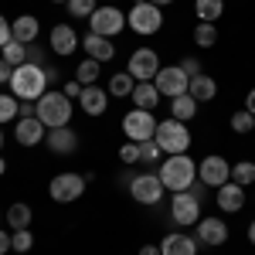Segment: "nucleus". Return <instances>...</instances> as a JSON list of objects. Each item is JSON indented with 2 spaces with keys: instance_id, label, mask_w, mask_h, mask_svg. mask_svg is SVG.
I'll return each mask as SVG.
<instances>
[{
  "instance_id": "1",
  "label": "nucleus",
  "mask_w": 255,
  "mask_h": 255,
  "mask_svg": "<svg viewBox=\"0 0 255 255\" xmlns=\"http://www.w3.org/2000/svg\"><path fill=\"white\" fill-rule=\"evenodd\" d=\"M48 68L41 65H20L14 68V79H10V96H17L20 102H38L48 92Z\"/></svg>"
},
{
  "instance_id": "2",
  "label": "nucleus",
  "mask_w": 255,
  "mask_h": 255,
  "mask_svg": "<svg viewBox=\"0 0 255 255\" xmlns=\"http://www.w3.org/2000/svg\"><path fill=\"white\" fill-rule=\"evenodd\" d=\"M157 177L163 180V187L167 191H187L191 184L197 180V163L191 157H184V153H174V157H167L163 163H160Z\"/></svg>"
},
{
  "instance_id": "3",
  "label": "nucleus",
  "mask_w": 255,
  "mask_h": 255,
  "mask_svg": "<svg viewBox=\"0 0 255 255\" xmlns=\"http://www.w3.org/2000/svg\"><path fill=\"white\" fill-rule=\"evenodd\" d=\"M72 113H75V106H72V99L65 96V92H44V96L38 99V119L48 129L68 126V123H72Z\"/></svg>"
},
{
  "instance_id": "4",
  "label": "nucleus",
  "mask_w": 255,
  "mask_h": 255,
  "mask_svg": "<svg viewBox=\"0 0 255 255\" xmlns=\"http://www.w3.org/2000/svg\"><path fill=\"white\" fill-rule=\"evenodd\" d=\"M153 139H157V146L167 153V157H174V153H187V146H191V133H187V126L180 123V119H163V123H157V133H153Z\"/></svg>"
},
{
  "instance_id": "5",
  "label": "nucleus",
  "mask_w": 255,
  "mask_h": 255,
  "mask_svg": "<svg viewBox=\"0 0 255 255\" xmlns=\"http://www.w3.org/2000/svg\"><path fill=\"white\" fill-rule=\"evenodd\" d=\"M85 174H58L51 177V184H48V194L51 201H58V204H72V201H79L85 194Z\"/></svg>"
},
{
  "instance_id": "6",
  "label": "nucleus",
  "mask_w": 255,
  "mask_h": 255,
  "mask_svg": "<svg viewBox=\"0 0 255 255\" xmlns=\"http://www.w3.org/2000/svg\"><path fill=\"white\" fill-rule=\"evenodd\" d=\"M123 133H126V139H133V143H146V139H153V133H157V119H153L150 109H133V113L123 116Z\"/></svg>"
},
{
  "instance_id": "7",
  "label": "nucleus",
  "mask_w": 255,
  "mask_h": 255,
  "mask_svg": "<svg viewBox=\"0 0 255 255\" xmlns=\"http://www.w3.org/2000/svg\"><path fill=\"white\" fill-rule=\"evenodd\" d=\"M126 24L136 34H157L160 27H163V14H160V7H153L150 0L146 3H133V10L126 14Z\"/></svg>"
},
{
  "instance_id": "8",
  "label": "nucleus",
  "mask_w": 255,
  "mask_h": 255,
  "mask_svg": "<svg viewBox=\"0 0 255 255\" xmlns=\"http://www.w3.org/2000/svg\"><path fill=\"white\" fill-rule=\"evenodd\" d=\"M89 27H92V34L113 38V34H119V31L126 27V14L119 10L116 3H106V7H99L96 14L89 17Z\"/></svg>"
},
{
  "instance_id": "9",
  "label": "nucleus",
  "mask_w": 255,
  "mask_h": 255,
  "mask_svg": "<svg viewBox=\"0 0 255 255\" xmlns=\"http://www.w3.org/2000/svg\"><path fill=\"white\" fill-rule=\"evenodd\" d=\"M170 218H174V225H180V228L197 225L201 221V197H194L191 191H177L174 201H170Z\"/></svg>"
},
{
  "instance_id": "10",
  "label": "nucleus",
  "mask_w": 255,
  "mask_h": 255,
  "mask_svg": "<svg viewBox=\"0 0 255 255\" xmlns=\"http://www.w3.org/2000/svg\"><path fill=\"white\" fill-rule=\"evenodd\" d=\"M126 72L133 75L136 82H153L160 72V58L153 48H136L133 55H129V65H126Z\"/></svg>"
},
{
  "instance_id": "11",
  "label": "nucleus",
  "mask_w": 255,
  "mask_h": 255,
  "mask_svg": "<svg viewBox=\"0 0 255 255\" xmlns=\"http://www.w3.org/2000/svg\"><path fill=\"white\" fill-rule=\"evenodd\" d=\"M153 85H157V92H160V96L177 99V96H184V92H187L191 79L184 75V68H180V65H170V68H160V72H157Z\"/></svg>"
},
{
  "instance_id": "12",
  "label": "nucleus",
  "mask_w": 255,
  "mask_h": 255,
  "mask_svg": "<svg viewBox=\"0 0 255 255\" xmlns=\"http://www.w3.org/2000/svg\"><path fill=\"white\" fill-rule=\"evenodd\" d=\"M163 180H160L157 174H136L133 177V184H129V194H133V201H139V204H157L160 197H163Z\"/></svg>"
},
{
  "instance_id": "13",
  "label": "nucleus",
  "mask_w": 255,
  "mask_h": 255,
  "mask_svg": "<svg viewBox=\"0 0 255 255\" xmlns=\"http://www.w3.org/2000/svg\"><path fill=\"white\" fill-rule=\"evenodd\" d=\"M232 180V167L225 157H204L201 160V184L204 187H221Z\"/></svg>"
},
{
  "instance_id": "14",
  "label": "nucleus",
  "mask_w": 255,
  "mask_h": 255,
  "mask_svg": "<svg viewBox=\"0 0 255 255\" xmlns=\"http://www.w3.org/2000/svg\"><path fill=\"white\" fill-rule=\"evenodd\" d=\"M194 238H201V245H225L228 242V225L221 221V218H201L197 221V235Z\"/></svg>"
},
{
  "instance_id": "15",
  "label": "nucleus",
  "mask_w": 255,
  "mask_h": 255,
  "mask_svg": "<svg viewBox=\"0 0 255 255\" xmlns=\"http://www.w3.org/2000/svg\"><path fill=\"white\" fill-rule=\"evenodd\" d=\"M48 150L51 153H58V157H68V153H75L79 150V136H75V129H68V126H61V129H48Z\"/></svg>"
},
{
  "instance_id": "16",
  "label": "nucleus",
  "mask_w": 255,
  "mask_h": 255,
  "mask_svg": "<svg viewBox=\"0 0 255 255\" xmlns=\"http://www.w3.org/2000/svg\"><path fill=\"white\" fill-rule=\"evenodd\" d=\"M218 208H221V211H228V215L242 211V208H245V187L235 184V180L221 184V187H218Z\"/></svg>"
},
{
  "instance_id": "17",
  "label": "nucleus",
  "mask_w": 255,
  "mask_h": 255,
  "mask_svg": "<svg viewBox=\"0 0 255 255\" xmlns=\"http://www.w3.org/2000/svg\"><path fill=\"white\" fill-rule=\"evenodd\" d=\"M79 44H82L79 34H75L68 24H55V27H51V51H55V55H65V58H68L72 51H79Z\"/></svg>"
},
{
  "instance_id": "18",
  "label": "nucleus",
  "mask_w": 255,
  "mask_h": 255,
  "mask_svg": "<svg viewBox=\"0 0 255 255\" xmlns=\"http://www.w3.org/2000/svg\"><path fill=\"white\" fill-rule=\"evenodd\" d=\"M79 102H82V113H85V116H102L106 106H109V92L99 89V85H85Z\"/></svg>"
},
{
  "instance_id": "19",
  "label": "nucleus",
  "mask_w": 255,
  "mask_h": 255,
  "mask_svg": "<svg viewBox=\"0 0 255 255\" xmlns=\"http://www.w3.org/2000/svg\"><path fill=\"white\" fill-rule=\"evenodd\" d=\"M44 123L41 119H17V126H14V139H17L20 146H38L41 139H44Z\"/></svg>"
},
{
  "instance_id": "20",
  "label": "nucleus",
  "mask_w": 255,
  "mask_h": 255,
  "mask_svg": "<svg viewBox=\"0 0 255 255\" xmlns=\"http://www.w3.org/2000/svg\"><path fill=\"white\" fill-rule=\"evenodd\" d=\"M82 48H85V55L89 58H96V61H109V58H116V44L109 38H102V34H85L82 38Z\"/></svg>"
},
{
  "instance_id": "21",
  "label": "nucleus",
  "mask_w": 255,
  "mask_h": 255,
  "mask_svg": "<svg viewBox=\"0 0 255 255\" xmlns=\"http://www.w3.org/2000/svg\"><path fill=\"white\" fill-rule=\"evenodd\" d=\"M160 252L163 255H197V238L174 232V235H167L160 242Z\"/></svg>"
},
{
  "instance_id": "22",
  "label": "nucleus",
  "mask_w": 255,
  "mask_h": 255,
  "mask_svg": "<svg viewBox=\"0 0 255 255\" xmlns=\"http://www.w3.org/2000/svg\"><path fill=\"white\" fill-rule=\"evenodd\" d=\"M10 31H14V38L20 44H31V41H38V31H41V20L34 14H20L17 20H10Z\"/></svg>"
},
{
  "instance_id": "23",
  "label": "nucleus",
  "mask_w": 255,
  "mask_h": 255,
  "mask_svg": "<svg viewBox=\"0 0 255 255\" xmlns=\"http://www.w3.org/2000/svg\"><path fill=\"white\" fill-rule=\"evenodd\" d=\"M133 102H136V109H150L153 113V106H160V92H157V85L153 82H136V89H133Z\"/></svg>"
},
{
  "instance_id": "24",
  "label": "nucleus",
  "mask_w": 255,
  "mask_h": 255,
  "mask_svg": "<svg viewBox=\"0 0 255 255\" xmlns=\"http://www.w3.org/2000/svg\"><path fill=\"white\" fill-rule=\"evenodd\" d=\"M187 92H191L197 102H211V99L218 96V82L211 79V75H204V72H201V75H194V79H191Z\"/></svg>"
},
{
  "instance_id": "25",
  "label": "nucleus",
  "mask_w": 255,
  "mask_h": 255,
  "mask_svg": "<svg viewBox=\"0 0 255 255\" xmlns=\"http://www.w3.org/2000/svg\"><path fill=\"white\" fill-rule=\"evenodd\" d=\"M194 113H197V99L191 96V92H184V96L170 99V116H174V119L187 123V119H194Z\"/></svg>"
},
{
  "instance_id": "26",
  "label": "nucleus",
  "mask_w": 255,
  "mask_h": 255,
  "mask_svg": "<svg viewBox=\"0 0 255 255\" xmlns=\"http://www.w3.org/2000/svg\"><path fill=\"white\" fill-rule=\"evenodd\" d=\"M31 218H34V211H31L24 201H17V204H10V211H7V225H10V232H20V228H31Z\"/></svg>"
},
{
  "instance_id": "27",
  "label": "nucleus",
  "mask_w": 255,
  "mask_h": 255,
  "mask_svg": "<svg viewBox=\"0 0 255 255\" xmlns=\"http://www.w3.org/2000/svg\"><path fill=\"white\" fill-rule=\"evenodd\" d=\"M0 58L10 61L14 68H20V65H27V44H20L17 38H10L3 48H0Z\"/></svg>"
},
{
  "instance_id": "28",
  "label": "nucleus",
  "mask_w": 255,
  "mask_h": 255,
  "mask_svg": "<svg viewBox=\"0 0 255 255\" xmlns=\"http://www.w3.org/2000/svg\"><path fill=\"white\" fill-rule=\"evenodd\" d=\"M194 10H197V20L204 24H215L225 10V0H194Z\"/></svg>"
},
{
  "instance_id": "29",
  "label": "nucleus",
  "mask_w": 255,
  "mask_h": 255,
  "mask_svg": "<svg viewBox=\"0 0 255 255\" xmlns=\"http://www.w3.org/2000/svg\"><path fill=\"white\" fill-rule=\"evenodd\" d=\"M133 89H136V79H133L129 72H116V75L109 79V89H106V92L123 99V96H133Z\"/></svg>"
},
{
  "instance_id": "30",
  "label": "nucleus",
  "mask_w": 255,
  "mask_h": 255,
  "mask_svg": "<svg viewBox=\"0 0 255 255\" xmlns=\"http://www.w3.org/2000/svg\"><path fill=\"white\" fill-rule=\"evenodd\" d=\"M194 44H197V48H215V44H218V27L201 20V24L194 27Z\"/></svg>"
},
{
  "instance_id": "31",
  "label": "nucleus",
  "mask_w": 255,
  "mask_h": 255,
  "mask_svg": "<svg viewBox=\"0 0 255 255\" xmlns=\"http://www.w3.org/2000/svg\"><path fill=\"white\" fill-rule=\"evenodd\" d=\"M99 65H102V61L85 58V61L79 65V68H75V79H79L82 85H96V79H99Z\"/></svg>"
},
{
  "instance_id": "32",
  "label": "nucleus",
  "mask_w": 255,
  "mask_h": 255,
  "mask_svg": "<svg viewBox=\"0 0 255 255\" xmlns=\"http://www.w3.org/2000/svg\"><path fill=\"white\" fill-rule=\"evenodd\" d=\"M17 109H20V99L17 96H3V92H0V123L17 119Z\"/></svg>"
},
{
  "instance_id": "33",
  "label": "nucleus",
  "mask_w": 255,
  "mask_h": 255,
  "mask_svg": "<svg viewBox=\"0 0 255 255\" xmlns=\"http://www.w3.org/2000/svg\"><path fill=\"white\" fill-rule=\"evenodd\" d=\"M232 180L242 184V187H245V184H252V180H255V163H249V160L235 163V167H232Z\"/></svg>"
},
{
  "instance_id": "34",
  "label": "nucleus",
  "mask_w": 255,
  "mask_h": 255,
  "mask_svg": "<svg viewBox=\"0 0 255 255\" xmlns=\"http://www.w3.org/2000/svg\"><path fill=\"white\" fill-rule=\"evenodd\" d=\"M96 10H99L96 0H68V14L72 17H92Z\"/></svg>"
},
{
  "instance_id": "35",
  "label": "nucleus",
  "mask_w": 255,
  "mask_h": 255,
  "mask_svg": "<svg viewBox=\"0 0 255 255\" xmlns=\"http://www.w3.org/2000/svg\"><path fill=\"white\" fill-rule=\"evenodd\" d=\"M31 245H34V235H31L27 228H20V232L10 235V249H14V252H31Z\"/></svg>"
},
{
  "instance_id": "36",
  "label": "nucleus",
  "mask_w": 255,
  "mask_h": 255,
  "mask_svg": "<svg viewBox=\"0 0 255 255\" xmlns=\"http://www.w3.org/2000/svg\"><path fill=\"white\" fill-rule=\"evenodd\" d=\"M232 129H235V133H249V129H255V116L249 113V109L235 113V116H232Z\"/></svg>"
},
{
  "instance_id": "37",
  "label": "nucleus",
  "mask_w": 255,
  "mask_h": 255,
  "mask_svg": "<svg viewBox=\"0 0 255 255\" xmlns=\"http://www.w3.org/2000/svg\"><path fill=\"white\" fill-rule=\"evenodd\" d=\"M160 153H163V150L157 146V139L139 143V160H143V163H153V160H160Z\"/></svg>"
},
{
  "instance_id": "38",
  "label": "nucleus",
  "mask_w": 255,
  "mask_h": 255,
  "mask_svg": "<svg viewBox=\"0 0 255 255\" xmlns=\"http://www.w3.org/2000/svg\"><path fill=\"white\" fill-rule=\"evenodd\" d=\"M119 160H123V163H139V143L126 139V143L119 146Z\"/></svg>"
},
{
  "instance_id": "39",
  "label": "nucleus",
  "mask_w": 255,
  "mask_h": 255,
  "mask_svg": "<svg viewBox=\"0 0 255 255\" xmlns=\"http://www.w3.org/2000/svg\"><path fill=\"white\" fill-rule=\"evenodd\" d=\"M180 68H184V75H187V79L201 75V61H197V58H184V61H180Z\"/></svg>"
},
{
  "instance_id": "40",
  "label": "nucleus",
  "mask_w": 255,
  "mask_h": 255,
  "mask_svg": "<svg viewBox=\"0 0 255 255\" xmlns=\"http://www.w3.org/2000/svg\"><path fill=\"white\" fill-rule=\"evenodd\" d=\"M17 116L20 119H38V102H20Z\"/></svg>"
},
{
  "instance_id": "41",
  "label": "nucleus",
  "mask_w": 255,
  "mask_h": 255,
  "mask_svg": "<svg viewBox=\"0 0 255 255\" xmlns=\"http://www.w3.org/2000/svg\"><path fill=\"white\" fill-rule=\"evenodd\" d=\"M41 61H44V51L31 41V44H27V65H41Z\"/></svg>"
},
{
  "instance_id": "42",
  "label": "nucleus",
  "mask_w": 255,
  "mask_h": 255,
  "mask_svg": "<svg viewBox=\"0 0 255 255\" xmlns=\"http://www.w3.org/2000/svg\"><path fill=\"white\" fill-rule=\"evenodd\" d=\"M10 38H14V31H10V20L0 14V48H3V44H7Z\"/></svg>"
},
{
  "instance_id": "43",
  "label": "nucleus",
  "mask_w": 255,
  "mask_h": 255,
  "mask_svg": "<svg viewBox=\"0 0 255 255\" xmlns=\"http://www.w3.org/2000/svg\"><path fill=\"white\" fill-rule=\"evenodd\" d=\"M82 89H85V85H82L79 79H72V82H65V96L68 99H79L82 96Z\"/></svg>"
},
{
  "instance_id": "44",
  "label": "nucleus",
  "mask_w": 255,
  "mask_h": 255,
  "mask_svg": "<svg viewBox=\"0 0 255 255\" xmlns=\"http://www.w3.org/2000/svg\"><path fill=\"white\" fill-rule=\"evenodd\" d=\"M10 79H14V65H10V61H3V58H0V85H7Z\"/></svg>"
},
{
  "instance_id": "45",
  "label": "nucleus",
  "mask_w": 255,
  "mask_h": 255,
  "mask_svg": "<svg viewBox=\"0 0 255 255\" xmlns=\"http://www.w3.org/2000/svg\"><path fill=\"white\" fill-rule=\"evenodd\" d=\"M3 252H10V232L0 228V255H3Z\"/></svg>"
},
{
  "instance_id": "46",
  "label": "nucleus",
  "mask_w": 255,
  "mask_h": 255,
  "mask_svg": "<svg viewBox=\"0 0 255 255\" xmlns=\"http://www.w3.org/2000/svg\"><path fill=\"white\" fill-rule=\"evenodd\" d=\"M139 255H163V252H160V245H143Z\"/></svg>"
},
{
  "instance_id": "47",
  "label": "nucleus",
  "mask_w": 255,
  "mask_h": 255,
  "mask_svg": "<svg viewBox=\"0 0 255 255\" xmlns=\"http://www.w3.org/2000/svg\"><path fill=\"white\" fill-rule=\"evenodd\" d=\"M245 109H249V113H252V116H255V89H252V92H249V96H245Z\"/></svg>"
},
{
  "instance_id": "48",
  "label": "nucleus",
  "mask_w": 255,
  "mask_h": 255,
  "mask_svg": "<svg viewBox=\"0 0 255 255\" xmlns=\"http://www.w3.org/2000/svg\"><path fill=\"white\" fill-rule=\"evenodd\" d=\"M249 242H252V245H255V221H252V225H249Z\"/></svg>"
},
{
  "instance_id": "49",
  "label": "nucleus",
  "mask_w": 255,
  "mask_h": 255,
  "mask_svg": "<svg viewBox=\"0 0 255 255\" xmlns=\"http://www.w3.org/2000/svg\"><path fill=\"white\" fill-rule=\"evenodd\" d=\"M153 7H167V3H174V0H150Z\"/></svg>"
},
{
  "instance_id": "50",
  "label": "nucleus",
  "mask_w": 255,
  "mask_h": 255,
  "mask_svg": "<svg viewBox=\"0 0 255 255\" xmlns=\"http://www.w3.org/2000/svg\"><path fill=\"white\" fill-rule=\"evenodd\" d=\"M3 170H7V163H3V157H0V177H3Z\"/></svg>"
},
{
  "instance_id": "51",
  "label": "nucleus",
  "mask_w": 255,
  "mask_h": 255,
  "mask_svg": "<svg viewBox=\"0 0 255 255\" xmlns=\"http://www.w3.org/2000/svg\"><path fill=\"white\" fill-rule=\"evenodd\" d=\"M0 146H3V129H0Z\"/></svg>"
},
{
  "instance_id": "52",
  "label": "nucleus",
  "mask_w": 255,
  "mask_h": 255,
  "mask_svg": "<svg viewBox=\"0 0 255 255\" xmlns=\"http://www.w3.org/2000/svg\"><path fill=\"white\" fill-rule=\"evenodd\" d=\"M51 3H68V0H51Z\"/></svg>"
},
{
  "instance_id": "53",
  "label": "nucleus",
  "mask_w": 255,
  "mask_h": 255,
  "mask_svg": "<svg viewBox=\"0 0 255 255\" xmlns=\"http://www.w3.org/2000/svg\"><path fill=\"white\" fill-rule=\"evenodd\" d=\"M133 3H146V0H133Z\"/></svg>"
},
{
  "instance_id": "54",
  "label": "nucleus",
  "mask_w": 255,
  "mask_h": 255,
  "mask_svg": "<svg viewBox=\"0 0 255 255\" xmlns=\"http://www.w3.org/2000/svg\"><path fill=\"white\" fill-rule=\"evenodd\" d=\"M109 3H119V0H109Z\"/></svg>"
}]
</instances>
